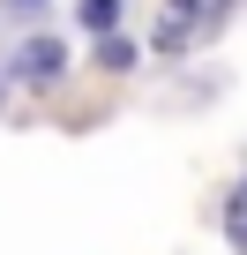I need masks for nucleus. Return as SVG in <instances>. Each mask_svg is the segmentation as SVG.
Here are the masks:
<instances>
[{"label":"nucleus","mask_w":247,"mask_h":255,"mask_svg":"<svg viewBox=\"0 0 247 255\" xmlns=\"http://www.w3.org/2000/svg\"><path fill=\"white\" fill-rule=\"evenodd\" d=\"M210 15H217V0H172L165 23H158V45H165V53H180V45H187V30H202Z\"/></svg>","instance_id":"f257e3e1"},{"label":"nucleus","mask_w":247,"mask_h":255,"mask_svg":"<svg viewBox=\"0 0 247 255\" xmlns=\"http://www.w3.org/2000/svg\"><path fill=\"white\" fill-rule=\"evenodd\" d=\"M225 240L232 248H247V180L232 188V203H225Z\"/></svg>","instance_id":"f03ea898"},{"label":"nucleus","mask_w":247,"mask_h":255,"mask_svg":"<svg viewBox=\"0 0 247 255\" xmlns=\"http://www.w3.org/2000/svg\"><path fill=\"white\" fill-rule=\"evenodd\" d=\"M53 68H60V45H53V38H38V45L23 53V75H53Z\"/></svg>","instance_id":"7ed1b4c3"},{"label":"nucleus","mask_w":247,"mask_h":255,"mask_svg":"<svg viewBox=\"0 0 247 255\" xmlns=\"http://www.w3.org/2000/svg\"><path fill=\"white\" fill-rule=\"evenodd\" d=\"M112 15H120V0H90V8H82L90 30H112Z\"/></svg>","instance_id":"20e7f679"},{"label":"nucleus","mask_w":247,"mask_h":255,"mask_svg":"<svg viewBox=\"0 0 247 255\" xmlns=\"http://www.w3.org/2000/svg\"><path fill=\"white\" fill-rule=\"evenodd\" d=\"M23 8H45V0H23Z\"/></svg>","instance_id":"39448f33"}]
</instances>
